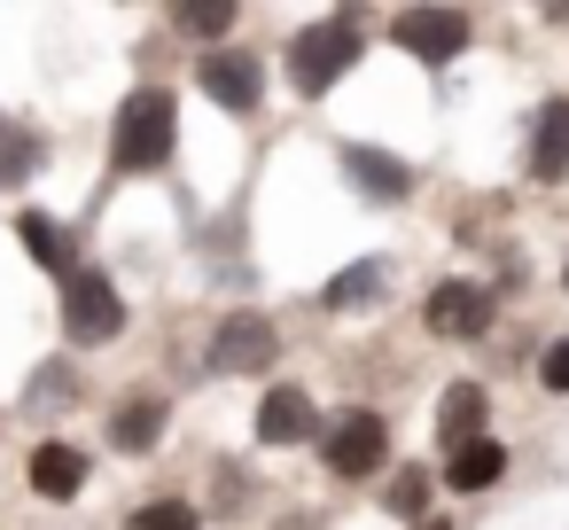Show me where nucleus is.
I'll list each match as a JSON object with an SVG mask.
<instances>
[{"mask_svg": "<svg viewBox=\"0 0 569 530\" xmlns=\"http://www.w3.org/2000/svg\"><path fill=\"white\" fill-rule=\"evenodd\" d=\"M172 141H180V102L164 87H141V94L118 102V126H110V164L118 172H164Z\"/></svg>", "mask_w": 569, "mask_h": 530, "instance_id": "f257e3e1", "label": "nucleus"}, {"mask_svg": "<svg viewBox=\"0 0 569 530\" xmlns=\"http://www.w3.org/2000/svg\"><path fill=\"white\" fill-rule=\"evenodd\" d=\"M359 56H367L359 9H343V17H328V24H305V32L289 40V87H297V94H328Z\"/></svg>", "mask_w": 569, "mask_h": 530, "instance_id": "f03ea898", "label": "nucleus"}, {"mask_svg": "<svg viewBox=\"0 0 569 530\" xmlns=\"http://www.w3.org/2000/svg\"><path fill=\"white\" fill-rule=\"evenodd\" d=\"M118 328H126V297H118V281L94 273V266H79V273L63 281V336H71V343H110Z\"/></svg>", "mask_w": 569, "mask_h": 530, "instance_id": "7ed1b4c3", "label": "nucleus"}, {"mask_svg": "<svg viewBox=\"0 0 569 530\" xmlns=\"http://www.w3.org/2000/svg\"><path fill=\"white\" fill-rule=\"evenodd\" d=\"M320 452H328V468H336L343 483H367V476L390 460V421H382V413H367V406H351V413H336V421H328Z\"/></svg>", "mask_w": 569, "mask_h": 530, "instance_id": "20e7f679", "label": "nucleus"}, {"mask_svg": "<svg viewBox=\"0 0 569 530\" xmlns=\"http://www.w3.org/2000/svg\"><path fill=\"white\" fill-rule=\"evenodd\" d=\"M390 40H398L406 56H421V63H452V56H468L476 17H468V9H398V17H390Z\"/></svg>", "mask_w": 569, "mask_h": 530, "instance_id": "39448f33", "label": "nucleus"}, {"mask_svg": "<svg viewBox=\"0 0 569 530\" xmlns=\"http://www.w3.org/2000/svg\"><path fill=\"white\" fill-rule=\"evenodd\" d=\"M491 289H476V281H437L429 289V304H421V328L429 336H445V343H476V336H491Z\"/></svg>", "mask_w": 569, "mask_h": 530, "instance_id": "423d86ee", "label": "nucleus"}, {"mask_svg": "<svg viewBox=\"0 0 569 530\" xmlns=\"http://www.w3.org/2000/svg\"><path fill=\"white\" fill-rule=\"evenodd\" d=\"M281 359V328L266 312H227L211 336V374H258Z\"/></svg>", "mask_w": 569, "mask_h": 530, "instance_id": "0eeeda50", "label": "nucleus"}, {"mask_svg": "<svg viewBox=\"0 0 569 530\" xmlns=\"http://www.w3.org/2000/svg\"><path fill=\"white\" fill-rule=\"evenodd\" d=\"M196 87H203L227 118H258V102H266V71H258V56H242V48L203 56V63H196Z\"/></svg>", "mask_w": 569, "mask_h": 530, "instance_id": "6e6552de", "label": "nucleus"}, {"mask_svg": "<svg viewBox=\"0 0 569 530\" xmlns=\"http://www.w3.org/2000/svg\"><path fill=\"white\" fill-rule=\"evenodd\" d=\"M305 437H328L312 390H305V382H273V390L258 398V444H305Z\"/></svg>", "mask_w": 569, "mask_h": 530, "instance_id": "1a4fd4ad", "label": "nucleus"}, {"mask_svg": "<svg viewBox=\"0 0 569 530\" xmlns=\"http://www.w3.org/2000/svg\"><path fill=\"white\" fill-rule=\"evenodd\" d=\"M336 164L351 172V188L359 196H375V203H406L413 196V164H398L390 149H359V141H343L336 149Z\"/></svg>", "mask_w": 569, "mask_h": 530, "instance_id": "9d476101", "label": "nucleus"}, {"mask_svg": "<svg viewBox=\"0 0 569 530\" xmlns=\"http://www.w3.org/2000/svg\"><path fill=\"white\" fill-rule=\"evenodd\" d=\"M476 437H491V390L483 382H452L437 398V444H445V460L460 444H476Z\"/></svg>", "mask_w": 569, "mask_h": 530, "instance_id": "9b49d317", "label": "nucleus"}, {"mask_svg": "<svg viewBox=\"0 0 569 530\" xmlns=\"http://www.w3.org/2000/svg\"><path fill=\"white\" fill-rule=\"evenodd\" d=\"M24 476H32V499H56V507H63V499H79V491H87V452L48 437V444H32Z\"/></svg>", "mask_w": 569, "mask_h": 530, "instance_id": "f8f14e48", "label": "nucleus"}, {"mask_svg": "<svg viewBox=\"0 0 569 530\" xmlns=\"http://www.w3.org/2000/svg\"><path fill=\"white\" fill-rule=\"evenodd\" d=\"M17 242L32 250V266H48V273H79V234H71V219H56V211H24L17 219Z\"/></svg>", "mask_w": 569, "mask_h": 530, "instance_id": "ddd939ff", "label": "nucleus"}, {"mask_svg": "<svg viewBox=\"0 0 569 530\" xmlns=\"http://www.w3.org/2000/svg\"><path fill=\"white\" fill-rule=\"evenodd\" d=\"M164 398L157 390H133V398H118V413H110V452H157V437H164Z\"/></svg>", "mask_w": 569, "mask_h": 530, "instance_id": "4468645a", "label": "nucleus"}, {"mask_svg": "<svg viewBox=\"0 0 569 530\" xmlns=\"http://www.w3.org/2000/svg\"><path fill=\"white\" fill-rule=\"evenodd\" d=\"M530 180H569V102H546L530 126Z\"/></svg>", "mask_w": 569, "mask_h": 530, "instance_id": "2eb2a0df", "label": "nucleus"}, {"mask_svg": "<svg viewBox=\"0 0 569 530\" xmlns=\"http://www.w3.org/2000/svg\"><path fill=\"white\" fill-rule=\"evenodd\" d=\"M382 281H390V266H382V258H359V266H343V273L320 289V312H367V304L382 297Z\"/></svg>", "mask_w": 569, "mask_h": 530, "instance_id": "dca6fc26", "label": "nucleus"}, {"mask_svg": "<svg viewBox=\"0 0 569 530\" xmlns=\"http://www.w3.org/2000/svg\"><path fill=\"white\" fill-rule=\"evenodd\" d=\"M499 476H507V444H499V437H476V444H460V452L445 460V483H452V491H491Z\"/></svg>", "mask_w": 569, "mask_h": 530, "instance_id": "f3484780", "label": "nucleus"}, {"mask_svg": "<svg viewBox=\"0 0 569 530\" xmlns=\"http://www.w3.org/2000/svg\"><path fill=\"white\" fill-rule=\"evenodd\" d=\"M40 157H48V141H40L24 118L0 110V188H24V180L40 172Z\"/></svg>", "mask_w": 569, "mask_h": 530, "instance_id": "a211bd4d", "label": "nucleus"}, {"mask_svg": "<svg viewBox=\"0 0 569 530\" xmlns=\"http://www.w3.org/2000/svg\"><path fill=\"white\" fill-rule=\"evenodd\" d=\"M126 530H203V522H196V507H188V499H149V507H133V514H126Z\"/></svg>", "mask_w": 569, "mask_h": 530, "instance_id": "6ab92c4d", "label": "nucleus"}, {"mask_svg": "<svg viewBox=\"0 0 569 530\" xmlns=\"http://www.w3.org/2000/svg\"><path fill=\"white\" fill-rule=\"evenodd\" d=\"M382 507L390 514H429V468H398L390 491H382Z\"/></svg>", "mask_w": 569, "mask_h": 530, "instance_id": "aec40b11", "label": "nucleus"}, {"mask_svg": "<svg viewBox=\"0 0 569 530\" xmlns=\"http://www.w3.org/2000/svg\"><path fill=\"white\" fill-rule=\"evenodd\" d=\"M172 24H180L188 40H219V32H234V9H180Z\"/></svg>", "mask_w": 569, "mask_h": 530, "instance_id": "412c9836", "label": "nucleus"}, {"mask_svg": "<svg viewBox=\"0 0 569 530\" xmlns=\"http://www.w3.org/2000/svg\"><path fill=\"white\" fill-rule=\"evenodd\" d=\"M538 390H553V398H569V336L538 351Z\"/></svg>", "mask_w": 569, "mask_h": 530, "instance_id": "4be33fe9", "label": "nucleus"}, {"mask_svg": "<svg viewBox=\"0 0 569 530\" xmlns=\"http://www.w3.org/2000/svg\"><path fill=\"white\" fill-rule=\"evenodd\" d=\"M421 530H452V522H421Z\"/></svg>", "mask_w": 569, "mask_h": 530, "instance_id": "5701e85b", "label": "nucleus"}, {"mask_svg": "<svg viewBox=\"0 0 569 530\" xmlns=\"http://www.w3.org/2000/svg\"><path fill=\"white\" fill-rule=\"evenodd\" d=\"M561 289H569V266H561Z\"/></svg>", "mask_w": 569, "mask_h": 530, "instance_id": "b1692460", "label": "nucleus"}]
</instances>
